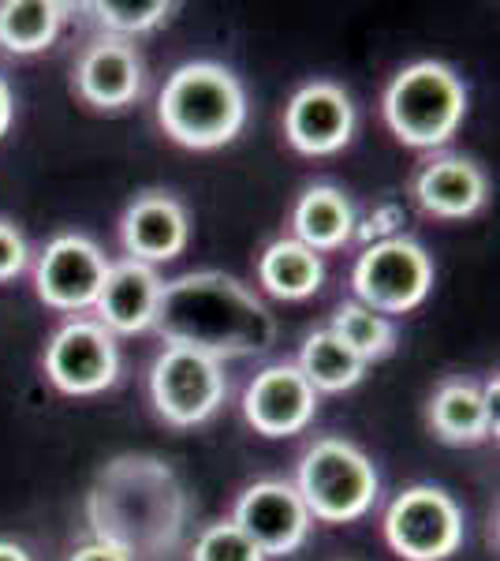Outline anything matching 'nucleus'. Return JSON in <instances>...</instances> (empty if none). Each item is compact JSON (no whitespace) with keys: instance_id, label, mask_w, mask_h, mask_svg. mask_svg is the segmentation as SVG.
<instances>
[{"instance_id":"f257e3e1","label":"nucleus","mask_w":500,"mask_h":561,"mask_svg":"<svg viewBox=\"0 0 500 561\" xmlns=\"http://www.w3.org/2000/svg\"><path fill=\"white\" fill-rule=\"evenodd\" d=\"M190 502L176 468L150 454H124L97 472L86 494L94 539L127 558H168L187 531Z\"/></svg>"},{"instance_id":"f03ea898","label":"nucleus","mask_w":500,"mask_h":561,"mask_svg":"<svg viewBox=\"0 0 500 561\" xmlns=\"http://www.w3.org/2000/svg\"><path fill=\"white\" fill-rule=\"evenodd\" d=\"M153 330L165 345L195 348L217 359L261 356L277 341V319L243 280L221 270H198L165 280Z\"/></svg>"},{"instance_id":"7ed1b4c3","label":"nucleus","mask_w":500,"mask_h":561,"mask_svg":"<svg viewBox=\"0 0 500 561\" xmlns=\"http://www.w3.org/2000/svg\"><path fill=\"white\" fill-rule=\"evenodd\" d=\"M158 124L187 150L229 147L247 124V90L217 60H187L161 87Z\"/></svg>"},{"instance_id":"20e7f679","label":"nucleus","mask_w":500,"mask_h":561,"mask_svg":"<svg viewBox=\"0 0 500 561\" xmlns=\"http://www.w3.org/2000/svg\"><path fill=\"white\" fill-rule=\"evenodd\" d=\"M381 113L404 147H444L467 116V87L441 60H415L393 76Z\"/></svg>"},{"instance_id":"39448f33","label":"nucleus","mask_w":500,"mask_h":561,"mask_svg":"<svg viewBox=\"0 0 500 561\" xmlns=\"http://www.w3.org/2000/svg\"><path fill=\"white\" fill-rule=\"evenodd\" d=\"M295 491L314 520L322 524H351L367 517L377 502L381 476L374 460L348 438H317L299 457Z\"/></svg>"},{"instance_id":"423d86ee","label":"nucleus","mask_w":500,"mask_h":561,"mask_svg":"<svg viewBox=\"0 0 500 561\" xmlns=\"http://www.w3.org/2000/svg\"><path fill=\"white\" fill-rule=\"evenodd\" d=\"M351 285L359 304L377 314H407L430 296L433 259L411 237L374 240L362 248L351 270Z\"/></svg>"},{"instance_id":"0eeeda50","label":"nucleus","mask_w":500,"mask_h":561,"mask_svg":"<svg viewBox=\"0 0 500 561\" xmlns=\"http://www.w3.org/2000/svg\"><path fill=\"white\" fill-rule=\"evenodd\" d=\"M150 397L158 415L172 427H198L229 397L224 364L195 348L165 345L150 367Z\"/></svg>"},{"instance_id":"6e6552de","label":"nucleus","mask_w":500,"mask_h":561,"mask_svg":"<svg viewBox=\"0 0 500 561\" xmlns=\"http://www.w3.org/2000/svg\"><path fill=\"white\" fill-rule=\"evenodd\" d=\"M385 539L404 561H444L463 547V510L441 486H407L385 510Z\"/></svg>"},{"instance_id":"1a4fd4ad","label":"nucleus","mask_w":500,"mask_h":561,"mask_svg":"<svg viewBox=\"0 0 500 561\" xmlns=\"http://www.w3.org/2000/svg\"><path fill=\"white\" fill-rule=\"evenodd\" d=\"M42 364L60 393L97 397L120 378V345L97 319H71L49 337Z\"/></svg>"},{"instance_id":"9d476101","label":"nucleus","mask_w":500,"mask_h":561,"mask_svg":"<svg viewBox=\"0 0 500 561\" xmlns=\"http://www.w3.org/2000/svg\"><path fill=\"white\" fill-rule=\"evenodd\" d=\"M108 259L94 240L83 232H63L45 243L34 266V288L38 300L53 311H90L97 304V293L105 285Z\"/></svg>"},{"instance_id":"9b49d317","label":"nucleus","mask_w":500,"mask_h":561,"mask_svg":"<svg viewBox=\"0 0 500 561\" xmlns=\"http://www.w3.org/2000/svg\"><path fill=\"white\" fill-rule=\"evenodd\" d=\"M232 524L266 558H288L311 539L314 517L288 479H258L240 494Z\"/></svg>"},{"instance_id":"f8f14e48","label":"nucleus","mask_w":500,"mask_h":561,"mask_svg":"<svg viewBox=\"0 0 500 561\" xmlns=\"http://www.w3.org/2000/svg\"><path fill=\"white\" fill-rule=\"evenodd\" d=\"M243 415L266 438H292L311 427L317 393L295 364H269L243 389Z\"/></svg>"},{"instance_id":"ddd939ff","label":"nucleus","mask_w":500,"mask_h":561,"mask_svg":"<svg viewBox=\"0 0 500 561\" xmlns=\"http://www.w3.org/2000/svg\"><path fill=\"white\" fill-rule=\"evenodd\" d=\"M354 131V105L344 87L317 79L299 87L284 108V135L288 142L306 158H329L351 142Z\"/></svg>"},{"instance_id":"4468645a","label":"nucleus","mask_w":500,"mask_h":561,"mask_svg":"<svg viewBox=\"0 0 500 561\" xmlns=\"http://www.w3.org/2000/svg\"><path fill=\"white\" fill-rule=\"evenodd\" d=\"M147 71H142V57L135 42L102 34L79 53L75 65V90L86 105L94 108H124L139 102Z\"/></svg>"},{"instance_id":"2eb2a0df","label":"nucleus","mask_w":500,"mask_h":561,"mask_svg":"<svg viewBox=\"0 0 500 561\" xmlns=\"http://www.w3.org/2000/svg\"><path fill=\"white\" fill-rule=\"evenodd\" d=\"M120 240L127 259L135 262H147V266L172 262L184 255L190 240V217L179 198L165 192H147L124 210Z\"/></svg>"},{"instance_id":"dca6fc26","label":"nucleus","mask_w":500,"mask_h":561,"mask_svg":"<svg viewBox=\"0 0 500 561\" xmlns=\"http://www.w3.org/2000/svg\"><path fill=\"white\" fill-rule=\"evenodd\" d=\"M161 280L158 266H147V262L135 259H120L108 262L105 285L97 293V322L105 325L108 333H147L153 330V314H158L161 304Z\"/></svg>"},{"instance_id":"f3484780","label":"nucleus","mask_w":500,"mask_h":561,"mask_svg":"<svg viewBox=\"0 0 500 561\" xmlns=\"http://www.w3.org/2000/svg\"><path fill=\"white\" fill-rule=\"evenodd\" d=\"M430 431L449 446H478L497 434V378L486 386L449 378L430 401Z\"/></svg>"},{"instance_id":"a211bd4d","label":"nucleus","mask_w":500,"mask_h":561,"mask_svg":"<svg viewBox=\"0 0 500 561\" xmlns=\"http://www.w3.org/2000/svg\"><path fill=\"white\" fill-rule=\"evenodd\" d=\"M415 198L426 214L441 217V221H463L486 206L489 180L470 158L444 153V158H433L418 169Z\"/></svg>"},{"instance_id":"6ab92c4d","label":"nucleus","mask_w":500,"mask_h":561,"mask_svg":"<svg viewBox=\"0 0 500 561\" xmlns=\"http://www.w3.org/2000/svg\"><path fill=\"white\" fill-rule=\"evenodd\" d=\"M292 229H295V240L306 243L311 251H336L344 248L359 221H354V210L348 203V195L333 184H314L299 195L295 210H292Z\"/></svg>"},{"instance_id":"aec40b11","label":"nucleus","mask_w":500,"mask_h":561,"mask_svg":"<svg viewBox=\"0 0 500 561\" xmlns=\"http://www.w3.org/2000/svg\"><path fill=\"white\" fill-rule=\"evenodd\" d=\"M258 280L277 300H306L322 288L325 262L295 237L272 240L258 259Z\"/></svg>"},{"instance_id":"412c9836","label":"nucleus","mask_w":500,"mask_h":561,"mask_svg":"<svg viewBox=\"0 0 500 561\" xmlns=\"http://www.w3.org/2000/svg\"><path fill=\"white\" fill-rule=\"evenodd\" d=\"M68 4L57 0H4L0 4V49L34 57L57 42Z\"/></svg>"},{"instance_id":"4be33fe9","label":"nucleus","mask_w":500,"mask_h":561,"mask_svg":"<svg viewBox=\"0 0 500 561\" xmlns=\"http://www.w3.org/2000/svg\"><path fill=\"white\" fill-rule=\"evenodd\" d=\"M299 370L311 382L317 397L322 393H344V389L359 386L362 375H367V364H362L354 352L344 345L340 337L325 325V330H314L311 337L303 341V352H299Z\"/></svg>"},{"instance_id":"5701e85b","label":"nucleus","mask_w":500,"mask_h":561,"mask_svg":"<svg viewBox=\"0 0 500 561\" xmlns=\"http://www.w3.org/2000/svg\"><path fill=\"white\" fill-rule=\"evenodd\" d=\"M329 330L362 359V364L385 359L388 352L396 348V325L388 322L385 314L370 311V307L359 300H348V304L336 307Z\"/></svg>"},{"instance_id":"b1692460","label":"nucleus","mask_w":500,"mask_h":561,"mask_svg":"<svg viewBox=\"0 0 500 561\" xmlns=\"http://www.w3.org/2000/svg\"><path fill=\"white\" fill-rule=\"evenodd\" d=\"M86 8L94 12V20L105 26V34L131 42V38H139V34L158 31L176 4H165V0H94V4H86Z\"/></svg>"},{"instance_id":"393cba45","label":"nucleus","mask_w":500,"mask_h":561,"mask_svg":"<svg viewBox=\"0 0 500 561\" xmlns=\"http://www.w3.org/2000/svg\"><path fill=\"white\" fill-rule=\"evenodd\" d=\"M190 561H266V554L232 520H221V524H209L202 536L195 539Z\"/></svg>"},{"instance_id":"a878e982","label":"nucleus","mask_w":500,"mask_h":561,"mask_svg":"<svg viewBox=\"0 0 500 561\" xmlns=\"http://www.w3.org/2000/svg\"><path fill=\"white\" fill-rule=\"evenodd\" d=\"M26 262H31V251H26L23 232L12 221H0V280L20 277Z\"/></svg>"},{"instance_id":"bb28decb","label":"nucleus","mask_w":500,"mask_h":561,"mask_svg":"<svg viewBox=\"0 0 500 561\" xmlns=\"http://www.w3.org/2000/svg\"><path fill=\"white\" fill-rule=\"evenodd\" d=\"M68 561H131V558H127L124 550L108 547V542H102V539H90V542H83V547H79Z\"/></svg>"},{"instance_id":"cd10ccee","label":"nucleus","mask_w":500,"mask_h":561,"mask_svg":"<svg viewBox=\"0 0 500 561\" xmlns=\"http://www.w3.org/2000/svg\"><path fill=\"white\" fill-rule=\"evenodd\" d=\"M12 116H15V94H12V87H8V79L0 76V139L12 128Z\"/></svg>"},{"instance_id":"c85d7f7f","label":"nucleus","mask_w":500,"mask_h":561,"mask_svg":"<svg viewBox=\"0 0 500 561\" xmlns=\"http://www.w3.org/2000/svg\"><path fill=\"white\" fill-rule=\"evenodd\" d=\"M0 561H34L26 550L20 547V542H12V539H0Z\"/></svg>"}]
</instances>
